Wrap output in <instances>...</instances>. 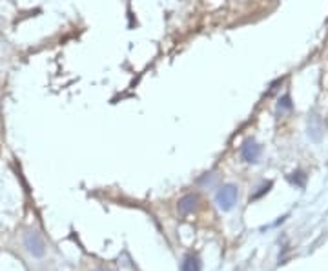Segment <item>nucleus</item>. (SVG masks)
Listing matches in <instances>:
<instances>
[{
  "instance_id": "1",
  "label": "nucleus",
  "mask_w": 328,
  "mask_h": 271,
  "mask_svg": "<svg viewBox=\"0 0 328 271\" xmlns=\"http://www.w3.org/2000/svg\"><path fill=\"white\" fill-rule=\"evenodd\" d=\"M237 197H239V191H237V186L233 184H226L223 188L219 189L217 195H215V202L223 211H230L235 206Z\"/></svg>"
},
{
  "instance_id": "2",
  "label": "nucleus",
  "mask_w": 328,
  "mask_h": 271,
  "mask_svg": "<svg viewBox=\"0 0 328 271\" xmlns=\"http://www.w3.org/2000/svg\"><path fill=\"white\" fill-rule=\"evenodd\" d=\"M261 155H262V146L257 144L254 139H246L243 142V146H241V158L245 162H248V164L259 162Z\"/></svg>"
},
{
  "instance_id": "3",
  "label": "nucleus",
  "mask_w": 328,
  "mask_h": 271,
  "mask_svg": "<svg viewBox=\"0 0 328 271\" xmlns=\"http://www.w3.org/2000/svg\"><path fill=\"white\" fill-rule=\"evenodd\" d=\"M24 244H26L27 251H29L33 257H42L44 251H46V249H44L42 239H40V235H39V233H35V231L27 233L26 239H24Z\"/></svg>"
},
{
  "instance_id": "4",
  "label": "nucleus",
  "mask_w": 328,
  "mask_h": 271,
  "mask_svg": "<svg viewBox=\"0 0 328 271\" xmlns=\"http://www.w3.org/2000/svg\"><path fill=\"white\" fill-rule=\"evenodd\" d=\"M197 208H199V197H197V195H193V193H190V195H184V197L179 200V204H177V210H179L181 215L193 213Z\"/></svg>"
},
{
  "instance_id": "5",
  "label": "nucleus",
  "mask_w": 328,
  "mask_h": 271,
  "mask_svg": "<svg viewBox=\"0 0 328 271\" xmlns=\"http://www.w3.org/2000/svg\"><path fill=\"white\" fill-rule=\"evenodd\" d=\"M292 111H293V100H292V96H290V93H284V95H281L279 98H277L276 113L283 117V115L292 113Z\"/></svg>"
},
{
  "instance_id": "6",
  "label": "nucleus",
  "mask_w": 328,
  "mask_h": 271,
  "mask_svg": "<svg viewBox=\"0 0 328 271\" xmlns=\"http://www.w3.org/2000/svg\"><path fill=\"white\" fill-rule=\"evenodd\" d=\"M323 124H321V120L317 117H312V120H310V124H308V137H310L312 140H321V137H323Z\"/></svg>"
},
{
  "instance_id": "7",
  "label": "nucleus",
  "mask_w": 328,
  "mask_h": 271,
  "mask_svg": "<svg viewBox=\"0 0 328 271\" xmlns=\"http://www.w3.org/2000/svg\"><path fill=\"white\" fill-rule=\"evenodd\" d=\"M202 264L199 260V257L195 255H188V257L184 258L183 266H181V271H201Z\"/></svg>"
},
{
  "instance_id": "8",
  "label": "nucleus",
  "mask_w": 328,
  "mask_h": 271,
  "mask_svg": "<svg viewBox=\"0 0 328 271\" xmlns=\"http://www.w3.org/2000/svg\"><path fill=\"white\" fill-rule=\"evenodd\" d=\"M306 180H308V175H306L305 171H293L288 175V182L293 184V186H297V188H305L306 186Z\"/></svg>"
},
{
  "instance_id": "9",
  "label": "nucleus",
  "mask_w": 328,
  "mask_h": 271,
  "mask_svg": "<svg viewBox=\"0 0 328 271\" xmlns=\"http://www.w3.org/2000/svg\"><path fill=\"white\" fill-rule=\"evenodd\" d=\"M272 186H274V182H266V184H262L261 188H259V189H261V191H257V193H255L254 197H252V200H255V198L262 197V195H264V193H268V191H270V188H272Z\"/></svg>"
},
{
  "instance_id": "10",
  "label": "nucleus",
  "mask_w": 328,
  "mask_h": 271,
  "mask_svg": "<svg viewBox=\"0 0 328 271\" xmlns=\"http://www.w3.org/2000/svg\"><path fill=\"white\" fill-rule=\"evenodd\" d=\"M99 271H111V269H99Z\"/></svg>"
}]
</instances>
